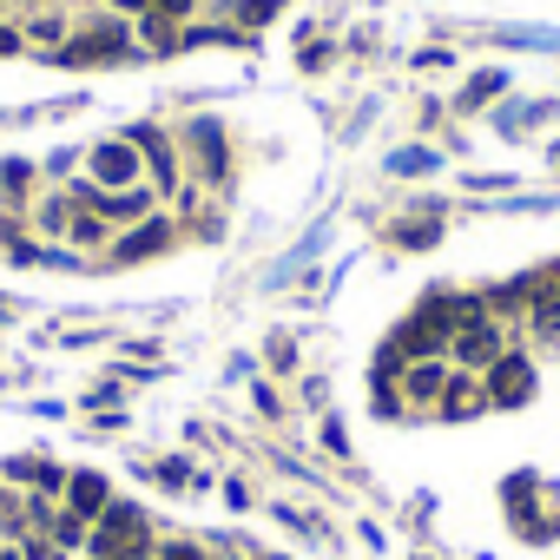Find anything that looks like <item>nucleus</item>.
<instances>
[{
    "instance_id": "obj_1",
    "label": "nucleus",
    "mask_w": 560,
    "mask_h": 560,
    "mask_svg": "<svg viewBox=\"0 0 560 560\" xmlns=\"http://www.w3.org/2000/svg\"><path fill=\"white\" fill-rule=\"evenodd\" d=\"M93 553L100 560H139L145 553V514L139 508H106L100 534H93Z\"/></svg>"
},
{
    "instance_id": "obj_2",
    "label": "nucleus",
    "mask_w": 560,
    "mask_h": 560,
    "mask_svg": "<svg viewBox=\"0 0 560 560\" xmlns=\"http://www.w3.org/2000/svg\"><path fill=\"white\" fill-rule=\"evenodd\" d=\"M126 47H132V34H126L119 21H106V27H93L86 40H73V47L60 54V67H100V60H126Z\"/></svg>"
},
{
    "instance_id": "obj_3",
    "label": "nucleus",
    "mask_w": 560,
    "mask_h": 560,
    "mask_svg": "<svg viewBox=\"0 0 560 560\" xmlns=\"http://www.w3.org/2000/svg\"><path fill=\"white\" fill-rule=\"evenodd\" d=\"M527 396H534L527 357H494V363H488V402H494V409H514V402H527Z\"/></svg>"
},
{
    "instance_id": "obj_4",
    "label": "nucleus",
    "mask_w": 560,
    "mask_h": 560,
    "mask_svg": "<svg viewBox=\"0 0 560 560\" xmlns=\"http://www.w3.org/2000/svg\"><path fill=\"white\" fill-rule=\"evenodd\" d=\"M86 165H93V178H100V185H139V145H132V139L100 145Z\"/></svg>"
},
{
    "instance_id": "obj_5",
    "label": "nucleus",
    "mask_w": 560,
    "mask_h": 560,
    "mask_svg": "<svg viewBox=\"0 0 560 560\" xmlns=\"http://www.w3.org/2000/svg\"><path fill=\"white\" fill-rule=\"evenodd\" d=\"M494 357H501V337H494L488 317H475V324L455 330V363H494Z\"/></svg>"
},
{
    "instance_id": "obj_6",
    "label": "nucleus",
    "mask_w": 560,
    "mask_h": 560,
    "mask_svg": "<svg viewBox=\"0 0 560 560\" xmlns=\"http://www.w3.org/2000/svg\"><path fill=\"white\" fill-rule=\"evenodd\" d=\"M165 244H172V224H165V218H152L145 231H132V237H119V250H113V257H119V264H139V257H159Z\"/></svg>"
},
{
    "instance_id": "obj_7",
    "label": "nucleus",
    "mask_w": 560,
    "mask_h": 560,
    "mask_svg": "<svg viewBox=\"0 0 560 560\" xmlns=\"http://www.w3.org/2000/svg\"><path fill=\"white\" fill-rule=\"evenodd\" d=\"M126 139H132V145H139V152L152 159V178H159V185L172 191V185H178V165H172V145H165V139H159L152 126H139V132H126Z\"/></svg>"
},
{
    "instance_id": "obj_8",
    "label": "nucleus",
    "mask_w": 560,
    "mask_h": 560,
    "mask_svg": "<svg viewBox=\"0 0 560 560\" xmlns=\"http://www.w3.org/2000/svg\"><path fill=\"white\" fill-rule=\"evenodd\" d=\"M191 145H198L205 178H224V172H231V159H224V132H218L211 119H198V126H191Z\"/></svg>"
},
{
    "instance_id": "obj_9",
    "label": "nucleus",
    "mask_w": 560,
    "mask_h": 560,
    "mask_svg": "<svg viewBox=\"0 0 560 560\" xmlns=\"http://www.w3.org/2000/svg\"><path fill=\"white\" fill-rule=\"evenodd\" d=\"M67 494H73V514H80V521H93V514L113 508V501H106V475H73Z\"/></svg>"
},
{
    "instance_id": "obj_10",
    "label": "nucleus",
    "mask_w": 560,
    "mask_h": 560,
    "mask_svg": "<svg viewBox=\"0 0 560 560\" xmlns=\"http://www.w3.org/2000/svg\"><path fill=\"white\" fill-rule=\"evenodd\" d=\"M475 409H488V389H475V383H448L442 389V416H475Z\"/></svg>"
},
{
    "instance_id": "obj_11",
    "label": "nucleus",
    "mask_w": 560,
    "mask_h": 560,
    "mask_svg": "<svg viewBox=\"0 0 560 560\" xmlns=\"http://www.w3.org/2000/svg\"><path fill=\"white\" fill-rule=\"evenodd\" d=\"M442 389H448L442 363H416V370H409V396H422V402H429V396H442Z\"/></svg>"
},
{
    "instance_id": "obj_12",
    "label": "nucleus",
    "mask_w": 560,
    "mask_h": 560,
    "mask_svg": "<svg viewBox=\"0 0 560 560\" xmlns=\"http://www.w3.org/2000/svg\"><path fill=\"white\" fill-rule=\"evenodd\" d=\"M508 86V73H481V80H468V93H462V106H481V100H494Z\"/></svg>"
},
{
    "instance_id": "obj_13",
    "label": "nucleus",
    "mask_w": 560,
    "mask_h": 560,
    "mask_svg": "<svg viewBox=\"0 0 560 560\" xmlns=\"http://www.w3.org/2000/svg\"><path fill=\"white\" fill-rule=\"evenodd\" d=\"M231 14H237V27H264V21L277 14V0H237Z\"/></svg>"
},
{
    "instance_id": "obj_14",
    "label": "nucleus",
    "mask_w": 560,
    "mask_h": 560,
    "mask_svg": "<svg viewBox=\"0 0 560 560\" xmlns=\"http://www.w3.org/2000/svg\"><path fill=\"white\" fill-rule=\"evenodd\" d=\"M139 14H152V21H178V14H191V0H139Z\"/></svg>"
},
{
    "instance_id": "obj_15",
    "label": "nucleus",
    "mask_w": 560,
    "mask_h": 560,
    "mask_svg": "<svg viewBox=\"0 0 560 560\" xmlns=\"http://www.w3.org/2000/svg\"><path fill=\"white\" fill-rule=\"evenodd\" d=\"M396 237H402V244H435V237H442V231H435V224H429V218H416V224H409V231H396Z\"/></svg>"
},
{
    "instance_id": "obj_16",
    "label": "nucleus",
    "mask_w": 560,
    "mask_h": 560,
    "mask_svg": "<svg viewBox=\"0 0 560 560\" xmlns=\"http://www.w3.org/2000/svg\"><path fill=\"white\" fill-rule=\"evenodd\" d=\"M8 54H21V34H14V27H0V60H8Z\"/></svg>"
},
{
    "instance_id": "obj_17",
    "label": "nucleus",
    "mask_w": 560,
    "mask_h": 560,
    "mask_svg": "<svg viewBox=\"0 0 560 560\" xmlns=\"http://www.w3.org/2000/svg\"><path fill=\"white\" fill-rule=\"evenodd\" d=\"M165 560H205L198 547H165Z\"/></svg>"
}]
</instances>
